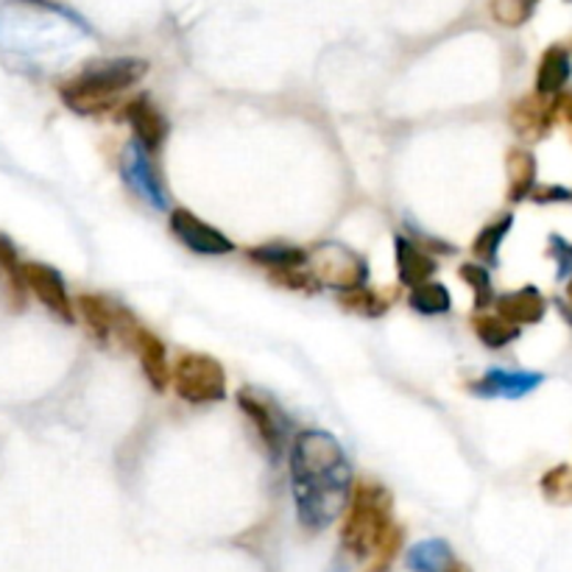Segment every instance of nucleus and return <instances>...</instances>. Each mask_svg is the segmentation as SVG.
<instances>
[{
  "mask_svg": "<svg viewBox=\"0 0 572 572\" xmlns=\"http://www.w3.org/2000/svg\"><path fill=\"white\" fill-rule=\"evenodd\" d=\"M288 470L299 525L311 533L330 528L346 511L355 486L344 447L324 430H304L291 442Z\"/></svg>",
  "mask_w": 572,
  "mask_h": 572,
  "instance_id": "obj_1",
  "label": "nucleus"
},
{
  "mask_svg": "<svg viewBox=\"0 0 572 572\" xmlns=\"http://www.w3.org/2000/svg\"><path fill=\"white\" fill-rule=\"evenodd\" d=\"M393 500L386 486L371 481H358L352 486L346 506L344 528H341L338 564H369L377 550L400 531L391 517Z\"/></svg>",
  "mask_w": 572,
  "mask_h": 572,
  "instance_id": "obj_2",
  "label": "nucleus"
},
{
  "mask_svg": "<svg viewBox=\"0 0 572 572\" xmlns=\"http://www.w3.org/2000/svg\"><path fill=\"white\" fill-rule=\"evenodd\" d=\"M145 73H149V62L131 60V56L93 62L71 82H62L60 96L73 112L101 115L118 104L120 93L143 82Z\"/></svg>",
  "mask_w": 572,
  "mask_h": 572,
  "instance_id": "obj_3",
  "label": "nucleus"
},
{
  "mask_svg": "<svg viewBox=\"0 0 572 572\" xmlns=\"http://www.w3.org/2000/svg\"><path fill=\"white\" fill-rule=\"evenodd\" d=\"M171 386L176 397H182L191 406L218 402L227 397L224 366L215 358H209V355H198V352L180 355V360H176L171 371Z\"/></svg>",
  "mask_w": 572,
  "mask_h": 572,
  "instance_id": "obj_4",
  "label": "nucleus"
},
{
  "mask_svg": "<svg viewBox=\"0 0 572 572\" xmlns=\"http://www.w3.org/2000/svg\"><path fill=\"white\" fill-rule=\"evenodd\" d=\"M307 262H311V274L322 285L335 288L338 293L369 282V266H366L364 257L338 240H324V244L313 246Z\"/></svg>",
  "mask_w": 572,
  "mask_h": 572,
  "instance_id": "obj_5",
  "label": "nucleus"
},
{
  "mask_svg": "<svg viewBox=\"0 0 572 572\" xmlns=\"http://www.w3.org/2000/svg\"><path fill=\"white\" fill-rule=\"evenodd\" d=\"M238 408L249 417L255 424L257 435H260L262 447L271 455L274 464H280L282 455L288 450V433H291V419L282 413V408L271 400L269 393L251 391V388H240L238 391Z\"/></svg>",
  "mask_w": 572,
  "mask_h": 572,
  "instance_id": "obj_6",
  "label": "nucleus"
},
{
  "mask_svg": "<svg viewBox=\"0 0 572 572\" xmlns=\"http://www.w3.org/2000/svg\"><path fill=\"white\" fill-rule=\"evenodd\" d=\"M120 171H123L126 185L138 193L145 204H151L154 209L171 207V196H168V187L162 185L160 173H157L154 162H151V151H145L138 140H131L123 149Z\"/></svg>",
  "mask_w": 572,
  "mask_h": 572,
  "instance_id": "obj_7",
  "label": "nucleus"
},
{
  "mask_svg": "<svg viewBox=\"0 0 572 572\" xmlns=\"http://www.w3.org/2000/svg\"><path fill=\"white\" fill-rule=\"evenodd\" d=\"M171 233L182 240L191 251L207 257H222L233 255L235 244L222 233V229L209 227L207 222H202L196 213L185 207L171 209Z\"/></svg>",
  "mask_w": 572,
  "mask_h": 572,
  "instance_id": "obj_8",
  "label": "nucleus"
},
{
  "mask_svg": "<svg viewBox=\"0 0 572 572\" xmlns=\"http://www.w3.org/2000/svg\"><path fill=\"white\" fill-rule=\"evenodd\" d=\"M25 288L40 299L56 319L71 324L76 319V304L67 296V285L62 274L45 262H23Z\"/></svg>",
  "mask_w": 572,
  "mask_h": 572,
  "instance_id": "obj_9",
  "label": "nucleus"
},
{
  "mask_svg": "<svg viewBox=\"0 0 572 572\" xmlns=\"http://www.w3.org/2000/svg\"><path fill=\"white\" fill-rule=\"evenodd\" d=\"M542 382L544 375H539V371L489 369L477 380L466 382V388L475 397H481V400H519V397H528L531 391H537Z\"/></svg>",
  "mask_w": 572,
  "mask_h": 572,
  "instance_id": "obj_10",
  "label": "nucleus"
},
{
  "mask_svg": "<svg viewBox=\"0 0 572 572\" xmlns=\"http://www.w3.org/2000/svg\"><path fill=\"white\" fill-rule=\"evenodd\" d=\"M511 118L514 131L519 138L528 140V143H537V140H544L550 134V129L555 126V109H553V98H544L539 93H531V96H522L519 101L511 104Z\"/></svg>",
  "mask_w": 572,
  "mask_h": 572,
  "instance_id": "obj_11",
  "label": "nucleus"
},
{
  "mask_svg": "<svg viewBox=\"0 0 572 572\" xmlns=\"http://www.w3.org/2000/svg\"><path fill=\"white\" fill-rule=\"evenodd\" d=\"M123 115L131 123V129H134V140L145 151L157 154L165 145L168 134H171V123H168L165 115L157 109V104L149 96H138L131 98L129 104H123Z\"/></svg>",
  "mask_w": 572,
  "mask_h": 572,
  "instance_id": "obj_12",
  "label": "nucleus"
},
{
  "mask_svg": "<svg viewBox=\"0 0 572 572\" xmlns=\"http://www.w3.org/2000/svg\"><path fill=\"white\" fill-rule=\"evenodd\" d=\"M393 257H397V277L406 288L424 285L439 271L435 257L422 244L406 238V235H393Z\"/></svg>",
  "mask_w": 572,
  "mask_h": 572,
  "instance_id": "obj_13",
  "label": "nucleus"
},
{
  "mask_svg": "<svg viewBox=\"0 0 572 572\" xmlns=\"http://www.w3.org/2000/svg\"><path fill=\"white\" fill-rule=\"evenodd\" d=\"M495 307L503 319L514 322L517 327H525V324H539L548 313V299L542 296V291L533 285H525L519 291L503 293V296L495 299Z\"/></svg>",
  "mask_w": 572,
  "mask_h": 572,
  "instance_id": "obj_14",
  "label": "nucleus"
},
{
  "mask_svg": "<svg viewBox=\"0 0 572 572\" xmlns=\"http://www.w3.org/2000/svg\"><path fill=\"white\" fill-rule=\"evenodd\" d=\"M406 566L411 572H470V566L444 539H424L413 544L406 555Z\"/></svg>",
  "mask_w": 572,
  "mask_h": 572,
  "instance_id": "obj_15",
  "label": "nucleus"
},
{
  "mask_svg": "<svg viewBox=\"0 0 572 572\" xmlns=\"http://www.w3.org/2000/svg\"><path fill=\"white\" fill-rule=\"evenodd\" d=\"M572 76V51L566 45H550L537 67V93L544 98H555L564 93Z\"/></svg>",
  "mask_w": 572,
  "mask_h": 572,
  "instance_id": "obj_16",
  "label": "nucleus"
},
{
  "mask_svg": "<svg viewBox=\"0 0 572 572\" xmlns=\"http://www.w3.org/2000/svg\"><path fill=\"white\" fill-rule=\"evenodd\" d=\"M134 352H138L140 366H143V375L145 380L151 382L154 391H165L168 382H171V366H168V349L154 333L149 330H140L138 335V344H134Z\"/></svg>",
  "mask_w": 572,
  "mask_h": 572,
  "instance_id": "obj_17",
  "label": "nucleus"
},
{
  "mask_svg": "<svg viewBox=\"0 0 572 572\" xmlns=\"http://www.w3.org/2000/svg\"><path fill=\"white\" fill-rule=\"evenodd\" d=\"M76 307L78 313H82L84 324H87L93 338H96L98 344H109V338L115 335V313H118V304L98 296V293H82V296L76 299Z\"/></svg>",
  "mask_w": 572,
  "mask_h": 572,
  "instance_id": "obj_18",
  "label": "nucleus"
},
{
  "mask_svg": "<svg viewBox=\"0 0 572 572\" xmlns=\"http://www.w3.org/2000/svg\"><path fill=\"white\" fill-rule=\"evenodd\" d=\"M506 171H508V202L531 198L533 187H537V173H539L537 157L525 149H508Z\"/></svg>",
  "mask_w": 572,
  "mask_h": 572,
  "instance_id": "obj_19",
  "label": "nucleus"
},
{
  "mask_svg": "<svg viewBox=\"0 0 572 572\" xmlns=\"http://www.w3.org/2000/svg\"><path fill=\"white\" fill-rule=\"evenodd\" d=\"M246 257H249L255 266H262V269H304L307 260H311V251L302 249V246H291V244H262V246H251L246 249Z\"/></svg>",
  "mask_w": 572,
  "mask_h": 572,
  "instance_id": "obj_20",
  "label": "nucleus"
},
{
  "mask_svg": "<svg viewBox=\"0 0 572 572\" xmlns=\"http://www.w3.org/2000/svg\"><path fill=\"white\" fill-rule=\"evenodd\" d=\"M472 330H475V335L481 338V344L489 346V349H506L508 344H514V341L519 338L517 324L503 319L500 313H477V316L472 319Z\"/></svg>",
  "mask_w": 572,
  "mask_h": 572,
  "instance_id": "obj_21",
  "label": "nucleus"
},
{
  "mask_svg": "<svg viewBox=\"0 0 572 572\" xmlns=\"http://www.w3.org/2000/svg\"><path fill=\"white\" fill-rule=\"evenodd\" d=\"M511 229H514V215L511 213L500 215L497 222H492L489 227H483L481 233H477L475 244H472V255H475L481 262H489V266H495V262L500 260L503 240L508 238Z\"/></svg>",
  "mask_w": 572,
  "mask_h": 572,
  "instance_id": "obj_22",
  "label": "nucleus"
},
{
  "mask_svg": "<svg viewBox=\"0 0 572 572\" xmlns=\"http://www.w3.org/2000/svg\"><path fill=\"white\" fill-rule=\"evenodd\" d=\"M408 304L417 313H422V316H442V313H450V307H453V293L442 282L430 280L424 285L411 288Z\"/></svg>",
  "mask_w": 572,
  "mask_h": 572,
  "instance_id": "obj_23",
  "label": "nucleus"
},
{
  "mask_svg": "<svg viewBox=\"0 0 572 572\" xmlns=\"http://www.w3.org/2000/svg\"><path fill=\"white\" fill-rule=\"evenodd\" d=\"M458 277L466 282V285H470L475 311L477 313L489 311L492 304H495V285H492L489 269L481 266V262H464V266L458 269Z\"/></svg>",
  "mask_w": 572,
  "mask_h": 572,
  "instance_id": "obj_24",
  "label": "nucleus"
},
{
  "mask_svg": "<svg viewBox=\"0 0 572 572\" xmlns=\"http://www.w3.org/2000/svg\"><path fill=\"white\" fill-rule=\"evenodd\" d=\"M338 299H341V304H344L346 311L360 313V316H369V319L382 316V313H386V307H388L386 299H382L380 293H375L371 288H366V285L349 288V291H341Z\"/></svg>",
  "mask_w": 572,
  "mask_h": 572,
  "instance_id": "obj_25",
  "label": "nucleus"
},
{
  "mask_svg": "<svg viewBox=\"0 0 572 572\" xmlns=\"http://www.w3.org/2000/svg\"><path fill=\"white\" fill-rule=\"evenodd\" d=\"M539 0H492V18L506 29H517L531 20Z\"/></svg>",
  "mask_w": 572,
  "mask_h": 572,
  "instance_id": "obj_26",
  "label": "nucleus"
},
{
  "mask_svg": "<svg viewBox=\"0 0 572 572\" xmlns=\"http://www.w3.org/2000/svg\"><path fill=\"white\" fill-rule=\"evenodd\" d=\"M542 495L550 503H572V466L559 464L544 472Z\"/></svg>",
  "mask_w": 572,
  "mask_h": 572,
  "instance_id": "obj_27",
  "label": "nucleus"
},
{
  "mask_svg": "<svg viewBox=\"0 0 572 572\" xmlns=\"http://www.w3.org/2000/svg\"><path fill=\"white\" fill-rule=\"evenodd\" d=\"M548 251L555 260V277H559V280L572 277V240L561 238V235H550Z\"/></svg>",
  "mask_w": 572,
  "mask_h": 572,
  "instance_id": "obj_28",
  "label": "nucleus"
},
{
  "mask_svg": "<svg viewBox=\"0 0 572 572\" xmlns=\"http://www.w3.org/2000/svg\"><path fill=\"white\" fill-rule=\"evenodd\" d=\"M269 277L280 288H291V291H311L313 282H319L316 277L307 274L304 269H274L269 271Z\"/></svg>",
  "mask_w": 572,
  "mask_h": 572,
  "instance_id": "obj_29",
  "label": "nucleus"
},
{
  "mask_svg": "<svg viewBox=\"0 0 572 572\" xmlns=\"http://www.w3.org/2000/svg\"><path fill=\"white\" fill-rule=\"evenodd\" d=\"M531 198L537 204H572V191L561 185H542L533 187Z\"/></svg>",
  "mask_w": 572,
  "mask_h": 572,
  "instance_id": "obj_30",
  "label": "nucleus"
},
{
  "mask_svg": "<svg viewBox=\"0 0 572 572\" xmlns=\"http://www.w3.org/2000/svg\"><path fill=\"white\" fill-rule=\"evenodd\" d=\"M553 109H555V123H561L566 129L572 140V93H559L553 98Z\"/></svg>",
  "mask_w": 572,
  "mask_h": 572,
  "instance_id": "obj_31",
  "label": "nucleus"
},
{
  "mask_svg": "<svg viewBox=\"0 0 572 572\" xmlns=\"http://www.w3.org/2000/svg\"><path fill=\"white\" fill-rule=\"evenodd\" d=\"M555 307H559L561 319H564V322L570 324V327H572V304H566V302H555Z\"/></svg>",
  "mask_w": 572,
  "mask_h": 572,
  "instance_id": "obj_32",
  "label": "nucleus"
},
{
  "mask_svg": "<svg viewBox=\"0 0 572 572\" xmlns=\"http://www.w3.org/2000/svg\"><path fill=\"white\" fill-rule=\"evenodd\" d=\"M566 299H570V304H572V277H570V282H566Z\"/></svg>",
  "mask_w": 572,
  "mask_h": 572,
  "instance_id": "obj_33",
  "label": "nucleus"
}]
</instances>
